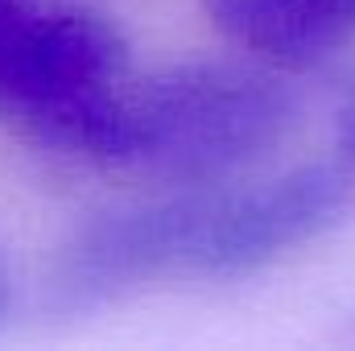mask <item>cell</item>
I'll list each match as a JSON object with an SVG mask.
<instances>
[{"label": "cell", "mask_w": 355, "mask_h": 351, "mask_svg": "<svg viewBox=\"0 0 355 351\" xmlns=\"http://www.w3.org/2000/svg\"><path fill=\"white\" fill-rule=\"evenodd\" d=\"M132 166L170 190L227 186L297 128V99L272 67L178 62L128 91Z\"/></svg>", "instance_id": "1"}, {"label": "cell", "mask_w": 355, "mask_h": 351, "mask_svg": "<svg viewBox=\"0 0 355 351\" xmlns=\"http://www.w3.org/2000/svg\"><path fill=\"white\" fill-rule=\"evenodd\" d=\"M215 203L219 186H198L91 219L50 268V310L87 314L162 281L202 277Z\"/></svg>", "instance_id": "2"}, {"label": "cell", "mask_w": 355, "mask_h": 351, "mask_svg": "<svg viewBox=\"0 0 355 351\" xmlns=\"http://www.w3.org/2000/svg\"><path fill=\"white\" fill-rule=\"evenodd\" d=\"M355 203V174L339 162L302 166L257 186H219L207 232V281H236L318 240Z\"/></svg>", "instance_id": "3"}, {"label": "cell", "mask_w": 355, "mask_h": 351, "mask_svg": "<svg viewBox=\"0 0 355 351\" xmlns=\"http://www.w3.org/2000/svg\"><path fill=\"white\" fill-rule=\"evenodd\" d=\"M215 29L272 71H327L352 42L310 0H207Z\"/></svg>", "instance_id": "4"}, {"label": "cell", "mask_w": 355, "mask_h": 351, "mask_svg": "<svg viewBox=\"0 0 355 351\" xmlns=\"http://www.w3.org/2000/svg\"><path fill=\"white\" fill-rule=\"evenodd\" d=\"M335 162L355 174V79L339 95V116H335Z\"/></svg>", "instance_id": "5"}, {"label": "cell", "mask_w": 355, "mask_h": 351, "mask_svg": "<svg viewBox=\"0 0 355 351\" xmlns=\"http://www.w3.org/2000/svg\"><path fill=\"white\" fill-rule=\"evenodd\" d=\"M310 4H314L327 21H335L347 37L355 33V0H310Z\"/></svg>", "instance_id": "6"}, {"label": "cell", "mask_w": 355, "mask_h": 351, "mask_svg": "<svg viewBox=\"0 0 355 351\" xmlns=\"http://www.w3.org/2000/svg\"><path fill=\"white\" fill-rule=\"evenodd\" d=\"M25 12H29L25 0H0V54H4V46H8V37H12V29L21 25Z\"/></svg>", "instance_id": "7"}, {"label": "cell", "mask_w": 355, "mask_h": 351, "mask_svg": "<svg viewBox=\"0 0 355 351\" xmlns=\"http://www.w3.org/2000/svg\"><path fill=\"white\" fill-rule=\"evenodd\" d=\"M8 306H12V273H8V264L0 257V323L8 318Z\"/></svg>", "instance_id": "8"}]
</instances>
